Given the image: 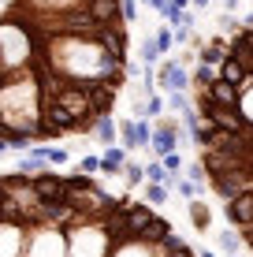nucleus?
Returning <instances> with one entry per match:
<instances>
[{
    "instance_id": "nucleus-13",
    "label": "nucleus",
    "mask_w": 253,
    "mask_h": 257,
    "mask_svg": "<svg viewBox=\"0 0 253 257\" xmlns=\"http://www.w3.org/2000/svg\"><path fill=\"white\" fill-rule=\"evenodd\" d=\"M216 242H220V250H227V253H234V250H238L242 242H246V238H242L238 231H231V227H223V231L216 235Z\"/></svg>"
},
{
    "instance_id": "nucleus-16",
    "label": "nucleus",
    "mask_w": 253,
    "mask_h": 257,
    "mask_svg": "<svg viewBox=\"0 0 253 257\" xmlns=\"http://www.w3.org/2000/svg\"><path fill=\"white\" fill-rule=\"evenodd\" d=\"M123 175H127V183H134V187H138V183H145V168H142V164H130V161H127Z\"/></svg>"
},
{
    "instance_id": "nucleus-25",
    "label": "nucleus",
    "mask_w": 253,
    "mask_h": 257,
    "mask_svg": "<svg viewBox=\"0 0 253 257\" xmlns=\"http://www.w3.org/2000/svg\"><path fill=\"white\" fill-rule=\"evenodd\" d=\"M208 4H212V0H194V8H208Z\"/></svg>"
},
{
    "instance_id": "nucleus-15",
    "label": "nucleus",
    "mask_w": 253,
    "mask_h": 257,
    "mask_svg": "<svg viewBox=\"0 0 253 257\" xmlns=\"http://www.w3.org/2000/svg\"><path fill=\"white\" fill-rule=\"evenodd\" d=\"M164 108H168V104H164V97H160V93H153L149 101H145V116H149V119H156Z\"/></svg>"
},
{
    "instance_id": "nucleus-20",
    "label": "nucleus",
    "mask_w": 253,
    "mask_h": 257,
    "mask_svg": "<svg viewBox=\"0 0 253 257\" xmlns=\"http://www.w3.org/2000/svg\"><path fill=\"white\" fill-rule=\"evenodd\" d=\"M186 179H194V183H205V179H208V172H205V164H197V161H194V164H190V168H186Z\"/></svg>"
},
{
    "instance_id": "nucleus-1",
    "label": "nucleus",
    "mask_w": 253,
    "mask_h": 257,
    "mask_svg": "<svg viewBox=\"0 0 253 257\" xmlns=\"http://www.w3.org/2000/svg\"><path fill=\"white\" fill-rule=\"evenodd\" d=\"M4 135L34 142L93 131L127 78L123 0H4Z\"/></svg>"
},
{
    "instance_id": "nucleus-10",
    "label": "nucleus",
    "mask_w": 253,
    "mask_h": 257,
    "mask_svg": "<svg viewBox=\"0 0 253 257\" xmlns=\"http://www.w3.org/2000/svg\"><path fill=\"white\" fill-rule=\"evenodd\" d=\"M119 142H123L127 149L142 146V135H138V119H123V123H119Z\"/></svg>"
},
{
    "instance_id": "nucleus-8",
    "label": "nucleus",
    "mask_w": 253,
    "mask_h": 257,
    "mask_svg": "<svg viewBox=\"0 0 253 257\" xmlns=\"http://www.w3.org/2000/svg\"><path fill=\"white\" fill-rule=\"evenodd\" d=\"M93 138H97L101 146H116V142H119V123L112 119V112L93 123Z\"/></svg>"
},
{
    "instance_id": "nucleus-3",
    "label": "nucleus",
    "mask_w": 253,
    "mask_h": 257,
    "mask_svg": "<svg viewBox=\"0 0 253 257\" xmlns=\"http://www.w3.org/2000/svg\"><path fill=\"white\" fill-rule=\"evenodd\" d=\"M156 86H160L164 93L171 90H194V75H186V67L179 64V60H164L160 67H156Z\"/></svg>"
},
{
    "instance_id": "nucleus-4",
    "label": "nucleus",
    "mask_w": 253,
    "mask_h": 257,
    "mask_svg": "<svg viewBox=\"0 0 253 257\" xmlns=\"http://www.w3.org/2000/svg\"><path fill=\"white\" fill-rule=\"evenodd\" d=\"M223 216H227L234 227H249V224H253V187L242 190L238 198L223 201Z\"/></svg>"
},
{
    "instance_id": "nucleus-12",
    "label": "nucleus",
    "mask_w": 253,
    "mask_h": 257,
    "mask_svg": "<svg viewBox=\"0 0 253 257\" xmlns=\"http://www.w3.org/2000/svg\"><path fill=\"white\" fill-rule=\"evenodd\" d=\"M168 190H171L168 183H145L142 194H145V201H149V205H160V201H168Z\"/></svg>"
},
{
    "instance_id": "nucleus-6",
    "label": "nucleus",
    "mask_w": 253,
    "mask_h": 257,
    "mask_svg": "<svg viewBox=\"0 0 253 257\" xmlns=\"http://www.w3.org/2000/svg\"><path fill=\"white\" fill-rule=\"evenodd\" d=\"M127 153H130V149L123 146V142H116V146H104V153H101V172H108V175H123V168H127Z\"/></svg>"
},
{
    "instance_id": "nucleus-18",
    "label": "nucleus",
    "mask_w": 253,
    "mask_h": 257,
    "mask_svg": "<svg viewBox=\"0 0 253 257\" xmlns=\"http://www.w3.org/2000/svg\"><path fill=\"white\" fill-rule=\"evenodd\" d=\"M197 187H201V183H194V179H179V194H182V198H186V201H194L197 198Z\"/></svg>"
},
{
    "instance_id": "nucleus-5",
    "label": "nucleus",
    "mask_w": 253,
    "mask_h": 257,
    "mask_svg": "<svg viewBox=\"0 0 253 257\" xmlns=\"http://www.w3.org/2000/svg\"><path fill=\"white\" fill-rule=\"evenodd\" d=\"M149 149H153L156 157H168V153H175V149H179V127H175L171 119H164L160 127L153 131V146H149Z\"/></svg>"
},
{
    "instance_id": "nucleus-7",
    "label": "nucleus",
    "mask_w": 253,
    "mask_h": 257,
    "mask_svg": "<svg viewBox=\"0 0 253 257\" xmlns=\"http://www.w3.org/2000/svg\"><path fill=\"white\" fill-rule=\"evenodd\" d=\"M168 235H171V224L164 216H156V212H153V220L142 224V231H138V238H145V242H164Z\"/></svg>"
},
{
    "instance_id": "nucleus-26",
    "label": "nucleus",
    "mask_w": 253,
    "mask_h": 257,
    "mask_svg": "<svg viewBox=\"0 0 253 257\" xmlns=\"http://www.w3.org/2000/svg\"><path fill=\"white\" fill-rule=\"evenodd\" d=\"M197 257H216L212 250H197Z\"/></svg>"
},
{
    "instance_id": "nucleus-2",
    "label": "nucleus",
    "mask_w": 253,
    "mask_h": 257,
    "mask_svg": "<svg viewBox=\"0 0 253 257\" xmlns=\"http://www.w3.org/2000/svg\"><path fill=\"white\" fill-rule=\"evenodd\" d=\"M227 52L238 56L242 78L234 82V97L220 104H234L242 123L234 131H220L212 119L197 116L194 127V146L201 149V164L208 175L216 172H242L246 187H253V26L242 23L238 34H227Z\"/></svg>"
},
{
    "instance_id": "nucleus-9",
    "label": "nucleus",
    "mask_w": 253,
    "mask_h": 257,
    "mask_svg": "<svg viewBox=\"0 0 253 257\" xmlns=\"http://www.w3.org/2000/svg\"><path fill=\"white\" fill-rule=\"evenodd\" d=\"M30 157H41L49 164H67V149H60V146H34Z\"/></svg>"
},
{
    "instance_id": "nucleus-24",
    "label": "nucleus",
    "mask_w": 253,
    "mask_h": 257,
    "mask_svg": "<svg viewBox=\"0 0 253 257\" xmlns=\"http://www.w3.org/2000/svg\"><path fill=\"white\" fill-rule=\"evenodd\" d=\"M171 4H175V8H190L194 0H171Z\"/></svg>"
},
{
    "instance_id": "nucleus-19",
    "label": "nucleus",
    "mask_w": 253,
    "mask_h": 257,
    "mask_svg": "<svg viewBox=\"0 0 253 257\" xmlns=\"http://www.w3.org/2000/svg\"><path fill=\"white\" fill-rule=\"evenodd\" d=\"M156 56H160V49H156V38L153 41H145V45H142V60H145V64H156Z\"/></svg>"
},
{
    "instance_id": "nucleus-17",
    "label": "nucleus",
    "mask_w": 253,
    "mask_h": 257,
    "mask_svg": "<svg viewBox=\"0 0 253 257\" xmlns=\"http://www.w3.org/2000/svg\"><path fill=\"white\" fill-rule=\"evenodd\" d=\"M78 172H86V175H93V172H101V157H93V153H86L82 161H78Z\"/></svg>"
},
{
    "instance_id": "nucleus-14",
    "label": "nucleus",
    "mask_w": 253,
    "mask_h": 257,
    "mask_svg": "<svg viewBox=\"0 0 253 257\" xmlns=\"http://www.w3.org/2000/svg\"><path fill=\"white\" fill-rule=\"evenodd\" d=\"M171 45H175V26H160V30H156V49L168 52Z\"/></svg>"
},
{
    "instance_id": "nucleus-11",
    "label": "nucleus",
    "mask_w": 253,
    "mask_h": 257,
    "mask_svg": "<svg viewBox=\"0 0 253 257\" xmlns=\"http://www.w3.org/2000/svg\"><path fill=\"white\" fill-rule=\"evenodd\" d=\"M186 205H190V220H194V227H197V231H205V227H208V205H205V201H186Z\"/></svg>"
},
{
    "instance_id": "nucleus-22",
    "label": "nucleus",
    "mask_w": 253,
    "mask_h": 257,
    "mask_svg": "<svg viewBox=\"0 0 253 257\" xmlns=\"http://www.w3.org/2000/svg\"><path fill=\"white\" fill-rule=\"evenodd\" d=\"M123 15H127V23L138 19V0H123Z\"/></svg>"
},
{
    "instance_id": "nucleus-21",
    "label": "nucleus",
    "mask_w": 253,
    "mask_h": 257,
    "mask_svg": "<svg viewBox=\"0 0 253 257\" xmlns=\"http://www.w3.org/2000/svg\"><path fill=\"white\" fill-rule=\"evenodd\" d=\"M220 30H223V34H238V30H242V23H238V19H231V15H220Z\"/></svg>"
},
{
    "instance_id": "nucleus-23",
    "label": "nucleus",
    "mask_w": 253,
    "mask_h": 257,
    "mask_svg": "<svg viewBox=\"0 0 253 257\" xmlns=\"http://www.w3.org/2000/svg\"><path fill=\"white\" fill-rule=\"evenodd\" d=\"M160 161L168 164L171 172H179V168H182V157H179V149H175V153H168V157H160Z\"/></svg>"
}]
</instances>
